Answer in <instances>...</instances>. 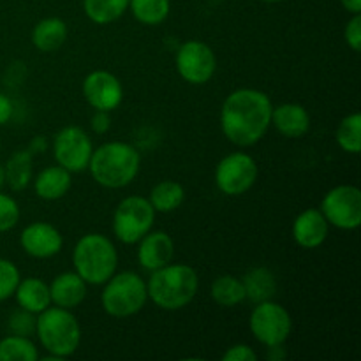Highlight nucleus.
Listing matches in <instances>:
<instances>
[{
  "label": "nucleus",
  "instance_id": "f257e3e1",
  "mask_svg": "<svg viewBox=\"0 0 361 361\" xmlns=\"http://www.w3.org/2000/svg\"><path fill=\"white\" fill-rule=\"evenodd\" d=\"M270 97L256 88H238L226 97L221 109L224 136L236 147H252L271 126Z\"/></svg>",
  "mask_w": 361,
  "mask_h": 361
},
{
  "label": "nucleus",
  "instance_id": "f03ea898",
  "mask_svg": "<svg viewBox=\"0 0 361 361\" xmlns=\"http://www.w3.org/2000/svg\"><path fill=\"white\" fill-rule=\"evenodd\" d=\"M141 155L133 145L123 141H109L95 148L88 169L99 185L106 189H122L140 173Z\"/></svg>",
  "mask_w": 361,
  "mask_h": 361
},
{
  "label": "nucleus",
  "instance_id": "7ed1b4c3",
  "mask_svg": "<svg viewBox=\"0 0 361 361\" xmlns=\"http://www.w3.org/2000/svg\"><path fill=\"white\" fill-rule=\"evenodd\" d=\"M200 277L189 264H166L152 271L147 282L148 298L162 310H180L197 295Z\"/></svg>",
  "mask_w": 361,
  "mask_h": 361
},
{
  "label": "nucleus",
  "instance_id": "20e7f679",
  "mask_svg": "<svg viewBox=\"0 0 361 361\" xmlns=\"http://www.w3.org/2000/svg\"><path fill=\"white\" fill-rule=\"evenodd\" d=\"M74 271L87 284L102 286L118 267V252L108 236L88 233L78 240L73 250Z\"/></svg>",
  "mask_w": 361,
  "mask_h": 361
},
{
  "label": "nucleus",
  "instance_id": "39448f33",
  "mask_svg": "<svg viewBox=\"0 0 361 361\" xmlns=\"http://www.w3.org/2000/svg\"><path fill=\"white\" fill-rule=\"evenodd\" d=\"M35 334L42 348L51 356L63 360L78 351L81 342V328L71 310L51 307L37 314Z\"/></svg>",
  "mask_w": 361,
  "mask_h": 361
},
{
  "label": "nucleus",
  "instance_id": "423d86ee",
  "mask_svg": "<svg viewBox=\"0 0 361 361\" xmlns=\"http://www.w3.org/2000/svg\"><path fill=\"white\" fill-rule=\"evenodd\" d=\"M148 300L147 282L136 271L113 274L104 282L101 293V305L108 316L123 319L140 312Z\"/></svg>",
  "mask_w": 361,
  "mask_h": 361
},
{
  "label": "nucleus",
  "instance_id": "0eeeda50",
  "mask_svg": "<svg viewBox=\"0 0 361 361\" xmlns=\"http://www.w3.org/2000/svg\"><path fill=\"white\" fill-rule=\"evenodd\" d=\"M155 210L143 196H129L122 200L113 214V233L126 245H134L152 229Z\"/></svg>",
  "mask_w": 361,
  "mask_h": 361
},
{
  "label": "nucleus",
  "instance_id": "6e6552de",
  "mask_svg": "<svg viewBox=\"0 0 361 361\" xmlns=\"http://www.w3.org/2000/svg\"><path fill=\"white\" fill-rule=\"evenodd\" d=\"M250 331L259 344L267 348L284 345L293 330L291 314L274 300L256 303L249 321Z\"/></svg>",
  "mask_w": 361,
  "mask_h": 361
},
{
  "label": "nucleus",
  "instance_id": "1a4fd4ad",
  "mask_svg": "<svg viewBox=\"0 0 361 361\" xmlns=\"http://www.w3.org/2000/svg\"><path fill=\"white\" fill-rule=\"evenodd\" d=\"M259 169L252 155L233 152L226 155L215 168V183L226 196H242L256 183Z\"/></svg>",
  "mask_w": 361,
  "mask_h": 361
},
{
  "label": "nucleus",
  "instance_id": "9d476101",
  "mask_svg": "<svg viewBox=\"0 0 361 361\" xmlns=\"http://www.w3.org/2000/svg\"><path fill=\"white\" fill-rule=\"evenodd\" d=\"M328 224L353 231L361 224V190L356 185H337L328 190L321 203Z\"/></svg>",
  "mask_w": 361,
  "mask_h": 361
},
{
  "label": "nucleus",
  "instance_id": "9b49d317",
  "mask_svg": "<svg viewBox=\"0 0 361 361\" xmlns=\"http://www.w3.org/2000/svg\"><path fill=\"white\" fill-rule=\"evenodd\" d=\"M94 143L87 130L78 126H67L56 133L53 140V155L56 164L66 168L69 173H78L88 169Z\"/></svg>",
  "mask_w": 361,
  "mask_h": 361
},
{
  "label": "nucleus",
  "instance_id": "f8f14e48",
  "mask_svg": "<svg viewBox=\"0 0 361 361\" xmlns=\"http://www.w3.org/2000/svg\"><path fill=\"white\" fill-rule=\"evenodd\" d=\"M217 69L214 49L201 41H187L176 51V71L190 85H204Z\"/></svg>",
  "mask_w": 361,
  "mask_h": 361
},
{
  "label": "nucleus",
  "instance_id": "ddd939ff",
  "mask_svg": "<svg viewBox=\"0 0 361 361\" xmlns=\"http://www.w3.org/2000/svg\"><path fill=\"white\" fill-rule=\"evenodd\" d=\"M83 95L88 104L99 111H113L123 99L118 78L108 71H94L83 81Z\"/></svg>",
  "mask_w": 361,
  "mask_h": 361
},
{
  "label": "nucleus",
  "instance_id": "4468645a",
  "mask_svg": "<svg viewBox=\"0 0 361 361\" xmlns=\"http://www.w3.org/2000/svg\"><path fill=\"white\" fill-rule=\"evenodd\" d=\"M20 243L28 256L35 259H48L62 250L63 238L55 226L48 222H34L23 229Z\"/></svg>",
  "mask_w": 361,
  "mask_h": 361
},
{
  "label": "nucleus",
  "instance_id": "2eb2a0df",
  "mask_svg": "<svg viewBox=\"0 0 361 361\" xmlns=\"http://www.w3.org/2000/svg\"><path fill=\"white\" fill-rule=\"evenodd\" d=\"M137 243V261L147 271H155L166 267L175 256V243L164 231H148Z\"/></svg>",
  "mask_w": 361,
  "mask_h": 361
},
{
  "label": "nucleus",
  "instance_id": "dca6fc26",
  "mask_svg": "<svg viewBox=\"0 0 361 361\" xmlns=\"http://www.w3.org/2000/svg\"><path fill=\"white\" fill-rule=\"evenodd\" d=\"M330 233V224L319 208H307L293 222V238L303 249H317Z\"/></svg>",
  "mask_w": 361,
  "mask_h": 361
},
{
  "label": "nucleus",
  "instance_id": "f3484780",
  "mask_svg": "<svg viewBox=\"0 0 361 361\" xmlns=\"http://www.w3.org/2000/svg\"><path fill=\"white\" fill-rule=\"evenodd\" d=\"M51 303L62 309H76L87 298V282L76 271H63L53 279L49 286Z\"/></svg>",
  "mask_w": 361,
  "mask_h": 361
},
{
  "label": "nucleus",
  "instance_id": "a211bd4d",
  "mask_svg": "<svg viewBox=\"0 0 361 361\" xmlns=\"http://www.w3.org/2000/svg\"><path fill=\"white\" fill-rule=\"evenodd\" d=\"M271 126L284 137H302L310 129V115L302 104L284 102L271 111Z\"/></svg>",
  "mask_w": 361,
  "mask_h": 361
},
{
  "label": "nucleus",
  "instance_id": "6ab92c4d",
  "mask_svg": "<svg viewBox=\"0 0 361 361\" xmlns=\"http://www.w3.org/2000/svg\"><path fill=\"white\" fill-rule=\"evenodd\" d=\"M71 185H73L71 173L59 164L42 169L34 182L35 194L46 201H56L63 197L69 192Z\"/></svg>",
  "mask_w": 361,
  "mask_h": 361
},
{
  "label": "nucleus",
  "instance_id": "aec40b11",
  "mask_svg": "<svg viewBox=\"0 0 361 361\" xmlns=\"http://www.w3.org/2000/svg\"><path fill=\"white\" fill-rule=\"evenodd\" d=\"M14 296H16L20 309L28 310V312L35 314V316L51 305L49 286L37 277H27L23 281L20 279Z\"/></svg>",
  "mask_w": 361,
  "mask_h": 361
},
{
  "label": "nucleus",
  "instance_id": "412c9836",
  "mask_svg": "<svg viewBox=\"0 0 361 361\" xmlns=\"http://www.w3.org/2000/svg\"><path fill=\"white\" fill-rule=\"evenodd\" d=\"M67 39V25L62 18L49 16L39 21L32 30V44L42 53H51L62 48Z\"/></svg>",
  "mask_w": 361,
  "mask_h": 361
},
{
  "label": "nucleus",
  "instance_id": "4be33fe9",
  "mask_svg": "<svg viewBox=\"0 0 361 361\" xmlns=\"http://www.w3.org/2000/svg\"><path fill=\"white\" fill-rule=\"evenodd\" d=\"M242 282L243 288H245V296L252 303L271 300L277 291V281H275L274 271L264 267H257L247 271Z\"/></svg>",
  "mask_w": 361,
  "mask_h": 361
},
{
  "label": "nucleus",
  "instance_id": "5701e85b",
  "mask_svg": "<svg viewBox=\"0 0 361 361\" xmlns=\"http://www.w3.org/2000/svg\"><path fill=\"white\" fill-rule=\"evenodd\" d=\"M32 155L34 154L28 148L27 150H18L11 155L9 161L4 166V169H6V183L14 192H20V190L27 189L32 176H34Z\"/></svg>",
  "mask_w": 361,
  "mask_h": 361
},
{
  "label": "nucleus",
  "instance_id": "b1692460",
  "mask_svg": "<svg viewBox=\"0 0 361 361\" xmlns=\"http://www.w3.org/2000/svg\"><path fill=\"white\" fill-rule=\"evenodd\" d=\"M183 200H185V190H183V187L178 182H173V180L159 182L152 189L150 197H148L154 210L161 212V214H169V212L178 210L182 207Z\"/></svg>",
  "mask_w": 361,
  "mask_h": 361
},
{
  "label": "nucleus",
  "instance_id": "393cba45",
  "mask_svg": "<svg viewBox=\"0 0 361 361\" xmlns=\"http://www.w3.org/2000/svg\"><path fill=\"white\" fill-rule=\"evenodd\" d=\"M212 298L217 305L231 307L240 305L247 300L245 288H243L242 279H236L233 275H221L212 284Z\"/></svg>",
  "mask_w": 361,
  "mask_h": 361
},
{
  "label": "nucleus",
  "instance_id": "a878e982",
  "mask_svg": "<svg viewBox=\"0 0 361 361\" xmlns=\"http://www.w3.org/2000/svg\"><path fill=\"white\" fill-rule=\"evenodd\" d=\"M83 9L90 21L108 25L123 16L129 9V0H83Z\"/></svg>",
  "mask_w": 361,
  "mask_h": 361
},
{
  "label": "nucleus",
  "instance_id": "bb28decb",
  "mask_svg": "<svg viewBox=\"0 0 361 361\" xmlns=\"http://www.w3.org/2000/svg\"><path fill=\"white\" fill-rule=\"evenodd\" d=\"M129 9L140 23L155 27L164 23L171 11L169 0H129Z\"/></svg>",
  "mask_w": 361,
  "mask_h": 361
},
{
  "label": "nucleus",
  "instance_id": "cd10ccee",
  "mask_svg": "<svg viewBox=\"0 0 361 361\" xmlns=\"http://www.w3.org/2000/svg\"><path fill=\"white\" fill-rule=\"evenodd\" d=\"M37 348L28 337L11 334L0 341V361H37Z\"/></svg>",
  "mask_w": 361,
  "mask_h": 361
},
{
  "label": "nucleus",
  "instance_id": "c85d7f7f",
  "mask_svg": "<svg viewBox=\"0 0 361 361\" xmlns=\"http://www.w3.org/2000/svg\"><path fill=\"white\" fill-rule=\"evenodd\" d=\"M337 143L344 152L353 155H358L361 150V115L351 113L337 127Z\"/></svg>",
  "mask_w": 361,
  "mask_h": 361
},
{
  "label": "nucleus",
  "instance_id": "c756f323",
  "mask_svg": "<svg viewBox=\"0 0 361 361\" xmlns=\"http://www.w3.org/2000/svg\"><path fill=\"white\" fill-rule=\"evenodd\" d=\"M20 279V270L16 264L0 257V302H6L11 296H14Z\"/></svg>",
  "mask_w": 361,
  "mask_h": 361
},
{
  "label": "nucleus",
  "instance_id": "7c9ffc66",
  "mask_svg": "<svg viewBox=\"0 0 361 361\" xmlns=\"http://www.w3.org/2000/svg\"><path fill=\"white\" fill-rule=\"evenodd\" d=\"M35 321H37L35 314L28 312V310L25 309H20L16 310V312L11 314L7 326H9V331L13 335L30 337V335L35 334Z\"/></svg>",
  "mask_w": 361,
  "mask_h": 361
},
{
  "label": "nucleus",
  "instance_id": "2f4dec72",
  "mask_svg": "<svg viewBox=\"0 0 361 361\" xmlns=\"http://www.w3.org/2000/svg\"><path fill=\"white\" fill-rule=\"evenodd\" d=\"M20 221V207L16 200L0 192V233L11 231Z\"/></svg>",
  "mask_w": 361,
  "mask_h": 361
},
{
  "label": "nucleus",
  "instance_id": "473e14b6",
  "mask_svg": "<svg viewBox=\"0 0 361 361\" xmlns=\"http://www.w3.org/2000/svg\"><path fill=\"white\" fill-rule=\"evenodd\" d=\"M344 35L349 48L358 53L361 49V14H353L349 23L345 25Z\"/></svg>",
  "mask_w": 361,
  "mask_h": 361
},
{
  "label": "nucleus",
  "instance_id": "72a5a7b5",
  "mask_svg": "<svg viewBox=\"0 0 361 361\" xmlns=\"http://www.w3.org/2000/svg\"><path fill=\"white\" fill-rule=\"evenodd\" d=\"M222 360L224 361H256L257 355L254 353L252 348H249V345L236 344V345H231V348L224 353Z\"/></svg>",
  "mask_w": 361,
  "mask_h": 361
},
{
  "label": "nucleus",
  "instance_id": "f704fd0d",
  "mask_svg": "<svg viewBox=\"0 0 361 361\" xmlns=\"http://www.w3.org/2000/svg\"><path fill=\"white\" fill-rule=\"evenodd\" d=\"M109 126H111V118H109L108 111H99V109H95V115L90 120L92 130L95 134H104L109 130Z\"/></svg>",
  "mask_w": 361,
  "mask_h": 361
},
{
  "label": "nucleus",
  "instance_id": "c9c22d12",
  "mask_svg": "<svg viewBox=\"0 0 361 361\" xmlns=\"http://www.w3.org/2000/svg\"><path fill=\"white\" fill-rule=\"evenodd\" d=\"M13 101H11L7 95L0 94V126H4V123H7L11 120V116H13Z\"/></svg>",
  "mask_w": 361,
  "mask_h": 361
},
{
  "label": "nucleus",
  "instance_id": "e433bc0d",
  "mask_svg": "<svg viewBox=\"0 0 361 361\" xmlns=\"http://www.w3.org/2000/svg\"><path fill=\"white\" fill-rule=\"evenodd\" d=\"M48 148V141H46L44 136H37L35 140H32L30 147H28V150L32 152V154H35V152H39V154H42V152Z\"/></svg>",
  "mask_w": 361,
  "mask_h": 361
},
{
  "label": "nucleus",
  "instance_id": "4c0bfd02",
  "mask_svg": "<svg viewBox=\"0 0 361 361\" xmlns=\"http://www.w3.org/2000/svg\"><path fill=\"white\" fill-rule=\"evenodd\" d=\"M342 7L351 14H361V0H341Z\"/></svg>",
  "mask_w": 361,
  "mask_h": 361
},
{
  "label": "nucleus",
  "instance_id": "58836bf2",
  "mask_svg": "<svg viewBox=\"0 0 361 361\" xmlns=\"http://www.w3.org/2000/svg\"><path fill=\"white\" fill-rule=\"evenodd\" d=\"M6 185V169H4V166L0 164V189Z\"/></svg>",
  "mask_w": 361,
  "mask_h": 361
},
{
  "label": "nucleus",
  "instance_id": "ea45409f",
  "mask_svg": "<svg viewBox=\"0 0 361 361\" xmlns=\"http://www.w3.org/2000/svg\"><path fill=\"white\" fill-rule=\"evenodd\" d=\"M261 2H267V4H277V2H281V0H261Z\"/></svg>",
  "mask_w": 361,
  "mask_h": 361
},
{
  "label": "nucleus",
  "instance_id": "a19ab883",
  "mask_svg": "<svg viewBox=\"0 0 361 361\" xmlns=\"http://www.w3.org/2000/svg\"><path fill=\"white\" fill-rule=\"evenodd\" d=\"M0 147H2V141H0Z\"/></svg>",
  "mask_w": 361,
  "mask_h": 361
}]
</instances>
